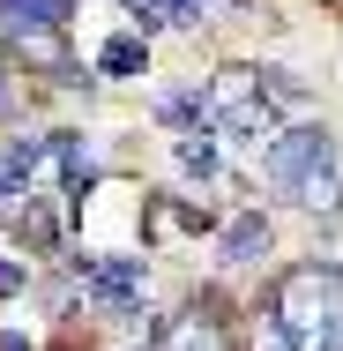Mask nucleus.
<instances>
[{
	"instance_id": "f03ea898",
	"label": "nucleus",
	"mask_w": 343,
	"mask_h": 351,
	"mask_svg": "<svg viewBox=\"0 0 343 351\" xmlns=\"http://www.w3.org/2000/svg\"><path fill=\"white\" fill-rule=\"evenodd\" d=\"M336 172V135L321 128V120H298V128H276V142L262 149V180H269L276 195H306L314 180H329Z\"/></svg>"
},
{
	"instance_id": "9b49d317",
	"label": "nucleus",
	"mask_w": 343,
	"mask_h": 351,
	"mask_svg": "<svg viewBox=\"0 0 343 351\" xmlns=\"http://www.w3.org/2000/svg\"><path fill=\"white\" fill-rule=\"evenodd\" d=\"M0 351H30V344H23V337H0Z\"/></svg>"
},
{
	"instance_id": "423d86ee",
	"label": "nucleus",
	"mask_w": 343,
	"mask_h": 351,
	"mask_svg": "<svg viewBox=\"0 0 343 351\" xmlns=\"http://www.w3.org/2000/svg\"><path fill=\"white\" fill-rule=\"evenodd\" d=\"M75 0H0V23L23 38V30H68Z\"/></svg>"
},
{
	"instance_id": "6e6552de",
	"label": "nucleus",
	"mask_w": 343,
	"mask_h": 351,
	"mask_svg": "<svg viewBox=\"0 0 343 351\" xmlns=\"http://www.w3.org/2000/svg\"><path fill=\"white\" fill-rule=\"evenodd\" d=\"M23 284H30L23 262H0V299H23Z\"/></svg>"
},
{
	"instance_id": "f257e3e1",
	"label": "nucleus",
	"mask_w": 343,
	"mask_h": 351,
	"mask_svg": "<svg viewBox=\"0 0 343 351\" xmlns=\"http://www.w3.org/2000/svg\"><path fill=\"white\" fill-rule=\"evenodd\" d=\"M269 329L291 351H343V262H298L269 291Z\"/></svg>"
},
{
	"instance_id": "20e7f679",
	"label": "nucleus",
	"mask_w": 343,
	"mask_h": 351,
	"mask_svg": "<svg viewBox=\"0 0 343 351\" xmlns=\"http://www.w3.org/2000/svg\"><path fill=\"white\" fill-rule=\"evenodd\" d=\"M216 254H224V269H254V262L269 254V217H262V210H239L231 224H224Z\"/></svg>"
},
{
	"instance_id": "f8f14e48",
	"label": "nucleus",
	"mask_w": 343,
	"mask_h": 351,
	"mask_svg": "<svg viewBox=\"0 0 343 351\" xmlns=\"http://www.w3.org/2000/svg\"><path fill=\"white\" fill-rule=\"evenodd\" d=\"M0 97H8V75H0Z\"/></svg>"
},
{
	"instance_id": "39448f33",
	"label": "nucleus",
	"mask_w": 343,
	"mask_h": 351,
	"mask_svg": "<svg viewBox=\"0 0 343 351\" xmlns=\"http://www.w3.org/2000/svg\"><path fill=\"white\" fill-rule=\"evenodd\" d=\"M97 75H112V82H135V75H149V38H142V30L105 38V45H97Z\"/></svg>"
},
{
	"instance_id": "9d476101",
	"label": "nucleus",
	"mask_w": 343,
	"mask_h": 351,
	"mask_svg": "<svg viewBox=\"0 0 343 351\" xmlns=\"http://www.w3.org/2000/svg\"><path fill=\"white\" fill-rule=\"evenodd\" d=\"M254 351H291V344H283V337H276V329H262V344H254Z\"/></svg>"
},
{
	"instance_id": "1a4fd4ad",
	"label": "nucleus",
	"mask_w": 343,
	"mask_h": 351,
	"mask_svg": "<svg viewBox=\"0 0 343 351\" xmlns=\"http://www.w3.org/2000/svg\"><path fill=\"white\" fill-rule=\"evenodd\" d=\"M172 217H179L187 232H216V217H209V210H187V202H172Z\"/></svg>"
},
{
	"instance_id": "0eeeda50",
	"label": "nucleus",
	"mask_w": 343,
	"mask_h": 351,
	"mask_svg": "<svg viewBox=\"0 0 343 351\" xmlns=\"http://www.w3.org/2000/svg\"><path fill=\"white\" fill-rule=\"evenodd\" d=\"M172 157H179L187 180H209V172H216V142L209 135H172Z\"/></svg>"
},
{
	"instance_id": "7ed1b4c3",
	"label": "nucleus",
	"mask_w": 343,
	"mask_h": 351,
	"mask_svg": "<svg viewBox=\"0 0 343 351\" xmlns=\"http://www.w3.org/2000/svg\"><path fill=\"white\" fill-rule=\"evenodd\" d=\"M149 351H231V322L216 299H187L179 314H164L149 329Z\"/></svg>"
}]
</instances>
